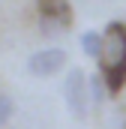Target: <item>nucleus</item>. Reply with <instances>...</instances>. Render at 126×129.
<instances>
[{
  "instance_id": "1",
  "label": "nucleus",
  "mask_w": 126,
  "mask_h": 129,
  "mask_svg": "<svg viewBox=\"0 0 126 129\" xmlns=\"http://www.w3.org/2000/svg\"><path fill=\"white\" fill-rule=\"evenodd\" d=\"M102 33H105V48L99 57V72L105 78L108 96H117L126 87V24L108 21V27Z\"/></svg>"
},
{
  "instance_id": "2",
  "label": "nucleus",
  "mask_w": 126,
  "mask_h": 129,
  "mask_svg": "<svg viewBox=\"0 0 126 129\" xmlns=\"http://www.w3.org/2000/svg\"><path fill=\"white\" fill-rule=\"evenodd\" d=\"M63 102L69 108V114L75 120L87 117V105H90V93H87V75L81 66H72L63 78Z\"/></svg>"
},
{
  "instance_id": "3",
  "label": "nucleus",
  "mask_w": 126,
  "mask_h": 129,
  "mask_svg": "<svg viewBox=\"0 0 126 129\" xmlns=\"http://www.w3.org/2000/svg\"><path fill=\"white\" fill-rule=\"evenodd\" d=\"M66 60H69L66 48H39L27 60V72L36 75V78H51L66 66Z\"/></svg>"
},
{
  "instance_id": "4",
  "label": "nucleus",
  "mask_w": 126,
  "mask_h": 129,
  "mask_svg": "<svg viewBox=\"0 0 126 129\" xmlns=\"http://www.w3.org/2000/svg\"><path fill=\"white\" fill-rule=\"evenodd\" d=\"M36 9H39V18H51L63 27L72 24V3L69 0H36Z\"/></svg>"
},
{
  "instance_id": "5",
  "label": "nucleus",
  "mask_w": 126,
  "mask_h": 129,
  "mask_svg": "<svg viewBox=\"0 0 126 129\" xmlns=\"http://www.w3.org/2000/svg\"><path fill=\"white\" fill-rule=\"evenodd\" d=\"M102 48H105V33L102 30H87L81 33V51L99 63V57H102Z\"/></svg>"
},
{
  "instance_id": "6",
  "label": "nucleus",
  "mask_w": 126,
  "mask_h": 129,
  "mask_svg": "<svg viewBox=\"0 0 126 129\" xmlns=\"http://www.w3.org/2000/svg\"><path fill=\"white\" fill-rule=\"evenodd\" d=\"M87 93H90V105H96V108H102V105H105V99H108V87H105L102 72L87 75Z\"/></svg>"
},
{
  "instance_id": "7",
  "label": "nucleus",
  "mask_w": 126,
  "mask_h": 129,
  "mask_svg": "<svg viewBox=\"0 0 126 129\" xmlns=\"http://www.w3.org/2000/svg\"><path fill=\"white\" fill-rule=\"evenodd\" d=\"M12 114H15V102L9 93H0V126H6L9 120H12Z\"/></svg>"
},
{
  "instance_id": "8",
  "label": "nucleus",
  "mask_w": 126,
  "mask_h": 129,
  "mask_svg": "<svg viewBox=\"0 0 126 129\" xmlns=\"http://www.w3.org/2000/svg\"><path fill=\"white\" fill-rule=\"evenodd\" d=\"M108 129H126V108L117 105L111 111V120H108Z\"/></svg>"
}]
</instances>
